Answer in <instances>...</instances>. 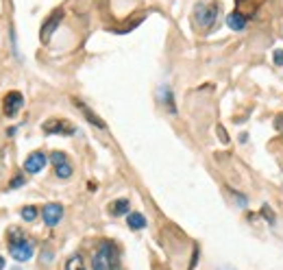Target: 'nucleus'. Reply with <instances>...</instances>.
I'll return each mask as SVG.
<instances>
[{"label": "nucleus", "mask_w": 283, "mask_h": 270, "mask_svg": "<svg viewBox=\"0 0 283 270\" xmlns=\"http://www.w3.org/2000/svg\"><path fill=\"white\" fill-rule=\"evenodd\" d=\"M33 251H35V246H33L31 240H26L20 231H11L9 253H11L13 259H16V261H29L33 257Z\"/></svg>", "instance_id": "f257e3e1"}, {"label": "nucleus", "mask_w": 283, "mask_h": 270, "mask_svg": "<svg viewBox=\"0 0 283 270\" xmlns=\"http://www.w3.org/2000/svg\"><path fill=\"white\" fill-rule=\"evenodd\" d=\"M116 266V246L111 242H101L91 259V270H111Z\"/></svg>", "instance_id": "f03ea898"}, {"label": "nucleus", "mask_w": 283, "mask_h": 270, "mask_svg": "<svg viewBox=\"0 0 283 270\" xmlns=\"http://www.w3.org/2000/svg\"><path fill=\"white\" fill-rule=\"evenodd\" d=\"M218 13H220V5L218 3H203V5H196L194 9V18H196V24L201 29H212L218 20Z\"/></svg>", "instance_id": "7ed1b4c3"}, {"label": "nucleus", "mask_w": 283, "mask_h": 270, "mask_svg": "<svg viewBox=\"0 0 283 270\" xmlns=\"http://www.w3.org/2000/svg\"><path fill=\"white\" fill-rule=\"evenodd\" d=\"M3 105H5V107H3V109H5V116H7V118H13L20 109H22V105H24V96L20 94V92H9V94L5 96Z\"/></svg>", "instance_id": "20e7f679"}, {"label": "nucleus", "mask_w": 283, "mask_h": 270, "mask_svg": "<svg viewBox=\"0 0 283 270\" xmlns=\"http://www.w3.org/2000/svg\"><path fill=\"white\" fill-rule=\"evenodd\" d=\"M42 218H44L46 227H57L59 220L63 218V207L57 205V203H48V205L42 209Z\"/></svg>", "instance_id": "39448f33"}, {"label": "nucleus", "mask_w": 283, "mask_h": 270, "mask_svg": "<svg viewBox=\"0 0 283 270\" xmlns=\"http://www.w3.org/2000/svg\"><path fill=\"white\" fill-rule=\"evenodd\" d=\"M50 161L55 163V174L59 176V179H70L72 176V166H70V161L65 159L63 153L55 150V153L50 155Z\"/></svg>", "instance_id": "423d86ee"}, {"label": "nucleus", "mask_w": 283, "mask_h": 270, "mask_svg": "<svg viewBox=\"0 0 283 270\" xmlns=\"http://www.w3.org/2000/svg\"><path fill=\"white\" fill-rule=\"evenodd\" d=\"M46 163H48V157H46L44 153H39V150H35V153H31L29 157H26L24 170H26L29 174H35V172H42Z\"/></svg>", "instance_id": "0eeeda50"}, {"label": "nucleus", "mask_w": 283, "mask_h": 270, "mask_svg": "<svg viewBox=\"0 0 283 270\" xmlns=\"http://www.w3.org/2000/svg\"><path fill=\"white\" fill-rule=\"evenodd\" d=\"M61 18H63V13L61 11H55L48 20H46L44 26H42V33H39V35H42V42H48V39L52 37V33H55L57 26L61 24Z\"/></svg>", "instance_id": "6e6552de"}, {"label": "nucleus", "mask_w": 283, "mask_h": 270, "mask_svg": "<svg viewBox=\"0 0 283 270\" xmlns=\"http://www.w3.org/2000/svg\"><path fill=\"white\" fill-rule=\"evenodd\" d=\"M246 22H248V18L242 11H238V9L227 16V24H229V29H231V31H244Z\"/></svg>", "instance_id": "1a4fd4ad"}, {"label": "nucleus", "mask_w": 283, "mask_h": 270, "mask_svg": "<svg viewBox=\"0 0 283 270\" xmlns=\"http://www.w3.org/2000/svg\"><path fill=\"white\" fill-rule=\"evenodd\" d=\"M46 133H72V129L65 124V120H50L44 124Z\"/></svg>", "instance_id": "9d476101"}, {"label": "nucleus", "mask_w": 283, "mask_h": 270, "mask_svg": "<svg viewBox=\"0 0 283 270\" xmlns=\"http://www.w3.org/2000/svg\"><path fill=\"white\" fill-rule=\"evenodd\" d=\"M127 225L133 229V231H140V229L146 227V218H144L140 212H131V214L127 216Z\"/></svg>", "instance_id": "9b49d317"}, {"label": "nucleus", "mask_w": 283, "mask_h": 270, "mask_svg": "<svg viewBox=\"0 0 283 270\" xmlns=\"http://www.w3.org/2000/svg\"><path fill=\"white\" fill-rule=\"evenodd\" d=\"M129 201L127 199H118V201H114L109 205V214L111 216H124V214H129Z\"/></svg>", "instance_id": "f8f14e48"}, {"label": "nucleus", "mask_w": 283, "mask_h": 270, "mask_svg": "<svg viewBox=\"0 0 283 270\" xmlns=\"http://www.w3.org/2000/svg\"><path fill=\"white\" fill-rule=\"evenodd\" d=\"M78 109H83L85 118H87V120H89L91 124H94V127H98V129H105V122H103V120H101V118H98V116H94V114H91V111H89L87 107H85L83 103H78Z\"/></svg>", "instance_id": "ddd939ff"}, {"label": "nucleus", "mask_w": 283, "mask_h": 270, "mask_svg": "<svg viewBox=\"0 0 283 270\" xmlns=\"http://www.w3.org/2000/svg\"><path fill=\"white\" fill-rule=\"evenodd\" d=\"M65 270H85L81 255H72V257L68 259V264H65Z\"/></svg>", "instance_id": "4468645a"}, {"label": "nucleus", "mask_w": 283, "mask_h": 270, "mask_svg": "<svg viewBox=\"0 0 283 270\" xmlns=\"http://www.w3.org/2000/svg\"><path fill=\"white\" fill-rule=\"evenodd\" d=\"M20 216H22V220H26V222H33L37 218V207H33V205H26L22 212H20Z\"/></svg>", "instance_id": "2eb2a0df"}, {"label": "nucleus", "mask_w": 283, "mask_h": 270, "mask_svg": "<svg viewBox=\"0 0 283 270\" xmlns=\"http://www.w3.org/2000/svg\"><path fill=\"white\" fill-rule=\"evenodd\" d=\"M20 186H24V174H18L16 179H13V181L9 183V188H11V190H16V188H20Z\"/></svg>", "instance_id": "dca6fc26"}, {"label": "nucleus", "mask_w": 283, "mask_h": 270, "mask_svg": "<svg viewBox=\"0 0 283 270\" xmlns=\"http://www.w3.org/2000/svg\"><path fill=\"white\" fill-rule=\"evenodd\" d=\"M272 61L277 65H283V50H274L272 52Z\"/></svg>", "instance_id": "f3484780"}, {"label": "nucleus", "mask_w": 283, "mask_h": 270, "mask_svg": "<svg viewBox=\"0 0 283 270\" xmlns=\"http://www.w3.org/2000/svg\"><path fill=\"white\" fill-rule=\"evenodd\" d=\"M3 268H5V257L0 255V270H3Z\"/></svg>", "instance_id": "a211bd4d"}, {"label": "nucleus", "mask_w": 283, "mask_h": 270, "mask_svg": "<svg viewBox=\"0 0 283 270\" xmlns=\"http://www.w3.org/2000/svg\"><path fill=\"white\" fill-rule=\"evenodd\" d=\"M218 270H235V268H231V266H222V268H218Z\"/></svg>", "instance_id": "6ab92c4d"}]
</instances>
